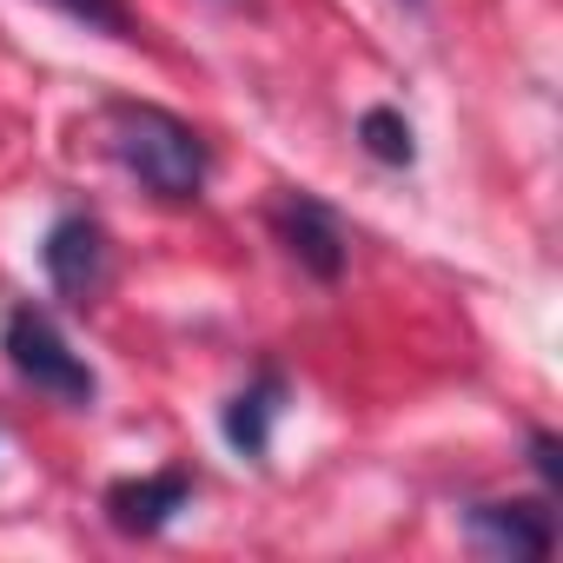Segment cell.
I'll list each match as a JSON object with an SVG mask.
<instances>
[{
    "mask_svg": "<svg viewBox=\"0 0 563 563\" xmlns=\"http://www.w3.org/2000/svg\"><path fill=\"white\" fill-rule=\"evenodd\" d=\"M107 126H113V153L120 166L166 206H192L206 192V173H212V153L199 140L192 120L166 113V107H146V100H113L107 107Z\"/></svg>",
    "mask_w": 563,
    "mask_h": 563,
    "instance_id": "6da1fadb",
    "label": "cell"
},
{
    "mask_svg": "<svg viewBox=\"0 0 563 563\" xmlns=\"http://www.w3.org/2000/svg\"><path fill=\"white\" fill-rule=\"evenodd\" d=\"M0 352H8V365H14L21 385H34L54 405H93L100 398L93 365L67 345V332L54 325L47 306H14L8 325H0Z\"/></svg>",
    "mask_w": 563,
    "mask_h": 563,
    "instance_id": "7a4b0ae2",
    "label": "cell"
},
{
    "mask_svg": "<svg viewBox=\"0 0 563 563\" xmlns=\"http://www.w3.org/2000/svg\"><path fill=\"white\" fill-rule=\"evenodd\" d=\"M272 232H278V245L292 252V265H299V272H312L319 286H339V278H345L352 239H345V219H339L319 192L286 186V192L272 199Z\"/></svg>",
    "mask_w": 563,
    "mask_h": 563,
    "instance_id": "3957f363",
    "label": "cell"
},
{
    "mask_svg": "<svg viewBox=\"0 0 563 563\" xmlns=\"http://www.w3.org/2000/svg\"><path fill=\"white\" fill-rule=\"evenodd\" d=\"M41 265L54 278V292L67 306H93L100 286H107V265H113V245H107V225L93 212H60L41 239Z\"/></svg>",
    "mask_w": 563,
    "mask_h": 563,
    "instance_id": "277c9868",
    "label": "cell"
},
{
    "mask_svg": "<svg viewBox=\"0 0 563 563\" xmlns=\"http://www.w3.org/2000/svg\"><path fill=\"white\" fill-rule=\"evenodd\" d=\"M192 497H199V477L186 464H166L153 477H120V484H107V523L120 537H159Z\"/></svg>",
    "mask_w": 563,
    "mask_h": 563,
    "instance_id": "5b68a950",
    "label": "cell"
},
{
    "mask_svg": "<svg viewBox=\"0 0 563 563\" xmlns=\"http://www.w3.org/2000/svg\"><path fill=\"white\" fill-rule=\"evenodd\" d=\"M464 530H471L484 550H497V556H550V550H556L550 504H530V497L471 504V510H464Z\"/></svg>",
    "mask_w": 563,
    "mask_h": 563,
    "instance_id": "8992f818",
    "label": "cell"
},
{
    "mask_svg": "<svg viewBox=\"0 0 563 563\" xmlns=\"http://www.w3.org/2000/svg\"><path fill=\"white\" fill-rule=\"evenodd\" d=\"M286 398H292V385H286V372H272V365H265L252 385H239V391L225 398V411H219L225 444H232L239 457L265 464V451H272V424H278V411H286Z\"/></svg>",
    "mask_w": 563,
    "mask_h": 563,
    "instance_id": "52a82bcc",
    "label": "cell"
},
{
    "mask_svg": "<svg viewBox=\"0 0 563 563\" xmlns=\"http://www.w3.org/2000/svg\"><path fill=\"white\" fill-rule=\"evenodd\" d=\"M358 146L378 159V166H411L418 159V140H411V120L398 107H372L358 120Z\"/></svg>",
    "mask_w": 563,
    "mask_h": 563,
    "instance_id": "ba28073f",
    "label": "cell"
},
{
    "mask_svg": "<svg viewBox=\"0 0 563 563\" xmlns=\"http://www.w3.org/2000/svg\"><path fill=\"white\" fill-rule=\"evenodd\" d=\"M60 14H74L80 27H93V34H113V41H126L133 34V14H126V0H54Z\"/></svg>",
    "mask_w": 563,
    "mask_h": 563,
    "instance_id": "9c48e42d",
    "label": "cell"
},
{
    "mask_svg": "<svg viewBox=\"0 0 563 563\" xmlns=\"http://www.w3.org/2000/svg\"><path fill=\"white\" fill-rule=\"evenodd\" d=\"M530 471L543 477V490H563V444H556V431H530Z\"/></svg>",
    "mask_w": 563,
    "mask_h": 563,
    "instance_id": "30bf717a",
    "label": "cell"
}]
</instances>
